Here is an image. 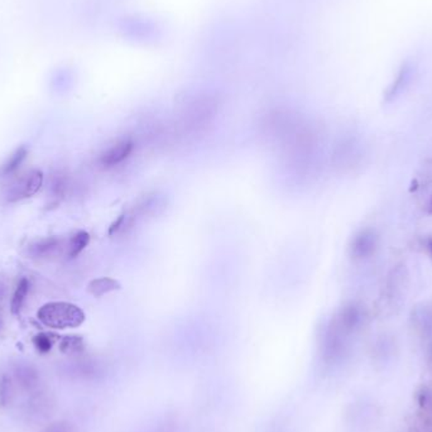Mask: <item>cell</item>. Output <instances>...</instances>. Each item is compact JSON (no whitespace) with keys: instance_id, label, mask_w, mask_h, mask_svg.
I'll list each match as a JSON object with an SVG mask.
<instances>
[{"instance_id":"cell-6","label":"cell","mask_w":432,"mask_h":432,"mask_svg":"<svg viewBox=\"0 0 432 432\" xmlns=\"http://www.w3.org/2000/svg\"><path fill=\"white\" fill-rule=\"evenodd\" d=\"M134 144L131 139H124L110 147L100 158L104 167H114L119 163L124 162L128 157L132 155Z\"/></svg>"},{"instance_id":"cell-3","label":"cell","mask_w":432,"mask_h":432,"mask_svg":"<svg viewBox=\"0 0 432 432\" xmlns=\"http://www.w3.org/2000/svg\"><path fill=\"white\" fill-rule=\"evenodd\" d=\"M408 272L406 267L400 264L390 270L388 278L384 286V299L390 304H395L400 299H402V294L407 288Z\"/></svg>"},{"instance_id":"cell-7","label":"cell","mask_w":432,"mask_h":432,"mask_svg":"<svg viewBox=\"0 0 432 432\" xmlns=\"http://www.w3.org/2000/svg\"><path fill=\"white\" fill-rule=\"evenodd\" d=\"M414 72V68L412 62H409V61L403 62L401 67L398 68V71H397L396 78L392 81V84L390 85V88L387 89V92H385V99L388 102L395 100L397 96H400V94L404 91V89L409 84L411 78H412Z\"/></svg>"},{"instance_id":"cell-11","label":"cell","mask_w":432,"mask_h":432,"mask_svg":"<svg viewBox=\"0 0 432 432\" xmlns=\"http://www.w3.org/2000/svg\"><path fill=\"white\" fill-rule=\"evenodd\" d=\"M90 241V235L86 232H78L72 236L68 246H67V257L68 258H76L80 253L84 251Z\"/></svg>"},{"instance_id":"cell-8","label":"cell","mask_w":432,"mask_h":432,"mask_svg":"<svg viewBox=\"0 0 432 432\" xmlns=\"http://www.w3.org/2000/svg\"><path fill=\"white\" fill-rule=\"evenodd\" d=\"M61 244L62 241L57 238H46V239L40 240L35 244H32L30 252L36 258H48L60 249Z\"/></svg>"},{"instance_id":"cell-14","label":"cell","mask_w":432,"mask_h":432,"mask_svg":"<svg viewBox=\"0 0 432 432\" xmlns=\"http://www.w3.org/2000/svg\"><path fill=\"white\" fill-rule=\"evenodd\" d=\"M124 222H126V216H120L119 219L109 229V234L113 235L116 232H119V229H121V227L124 225Z\"/></svg>"},{"instance_id":"cell-13","label":"cell","mask_w":432,"mask_h":432,"mask_svg":"<svg viewBox=\"0 0 432 432\" xmlns=\"http://www.w3.org/2000/svg\"><path fill=\"white\" fill-rule=\"evenodd\" d=\"M35 342H36L37 348L41 349L43 352H46V350L51 348V342H49L47 336L38 335Z\"/></svg>"},{"instance_id":"cell-5","label":"cell","mask_w":432,"mask_h":432,"mask_svg":"<svg viewBox=\"0 0 432 432\" xmlns=\"http://www.w3.org/2000/svg\"><path fill=\"white\" fill-rule=\"evenodd\" d=\"M363 318H364V312L361 310V307L355 304H349L347 306L342 307L337 313L334 325L348 335L359 328L363 323Z\"/></svg>"},{"instance_id":"cell-4","label":"cell","mask_w":432,"mask_h":432,"mask_svg":"<svg viewBox=\"0 0 432 432\" xmlns=\"http://www.w3.org/2000/svg\"><path fill=\"white\" fill-rule=\"evenodd\" d=\"M43 185V174L38 169L32 171L22 180H19L8 192L9 201H18L20 198H30L41 190Z\"/></svg>"},{"instance_id":"cell-9","label":"cell","mask_w":432,"mask_h":432,"mask_svg":"<svg viewBox=\"0 0 432 432\" xmlns=\"http://www.w3.org/2000/svg\"><path fill=\"white\" fill-rule=\"evenodd\" d=\"M119 282L115 281L113 278H109V277L97 278V280H94L88 284L89 294L95 296V297H102L104 294H109V292L115 291V289H119Z\"/></svg>"},{"instance_id":"cell-15","label":"cell","mask_w":432,"mask_h":432,"mask_svg":"<svg viewBox=\"0 0 432 432\" xmlns=\"http://www.w3.org/2000/svg\"><path fill=\"white\" fill-rule=\"evenodd\" d=\"M430 210H431L432 212V198L431 200H430Z\"/></svg>"},{"instance_id":"cell-12","label":"cell","mask_w":432,"mask_h":432,"mask_svg":"<svg viewBox=\"0 0 432 432\" xmlns=\"http://www.w3.org/2000/svg\"><path fill=\"white\" fill-rule=\"evenodd\" d=\"M28 292H30V281L27 278H22L17 284L14 294H13L12 304H11L13 313L17 315L20 312Z\"/></svg>"},{"instance_id":"cell-10","label":"cell","mask_w":432,"mask_h":432,"mask_svg":"<svg viewBox=\"0 0 432 432\" xmlns=\"http://www.w3.org/2000/svg\"><path fill=\"white\" fill-rule=\"evenodd\" d=\"M28 155V150L25 147H19L18 150L13 153L12 156L6 160V162L0 167V176H8L16 172L20 164L24 162L25 157Z\"/></svg>"},{"instance_id":"cell-2","label":"cell","mask_w":432,"mask_h":432,"mask_svg":"<svg viewBox=\"0 0 432 432\" xmlns=\"http://www.w3.org/2000/svg\"><path fill=\"white\" fill-rule=\"evenodd\" d=\"M379 236L373 229H363L355 234L350 243V256L358 260L369 258L377 252Z\"/></svg>"},{"instance_id":"cell-1","label":"cell","mask_w":432,"mask_h":432,"mask_svg":"<svg viewBox=\"0 0 432 432\" xmlns=\"http://www.w3.org/2000/svg\"><path fill=\"white\" fill-rule=\"evenodd\" d=\"M38 320L51 329L78 328L84 323L85 313L80 307L68 302H49L40 308Z\"/></svg>"}]
</instances>
